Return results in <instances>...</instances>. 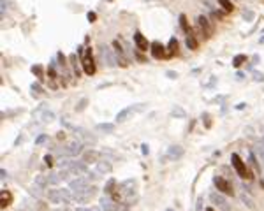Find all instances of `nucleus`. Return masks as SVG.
I'll list each match as a JSON object with an SVG mask.
<instances>
[{"label":"nucleus","instance_id":"1","mask_svg":"<svg viewBox=\"0 0 264 211\" xmlns=\"http://www.w3.org/2000/svg\"><path fill=\"white\" fill-rule=\"evenodd\" d=\"M48 199L55 204H67L72 201V193L71 188H55L48 190Z\"/></svg>","mask_w":264,"mask_h":211},{"label":"nucleus","instance_id":"2","mask_svg":"<svg viewBox=\"0 0 264 211\" xmlns=\"http://www.w3.org/2000/svg\"><path fill=\"white\" fill-rule=\"evenodd\" d=\"M231 162H233V167H234V171L238 172V176H241L243 180H250L252 178L250 171L246 169V164L241 160V157H240L238 153H233V155H231Z\"/></svg>","mask_w":264,"mask_h":211},{"label":"nucleus","instance_id":"3","mask_svg":"<svg viewBox=\"0 0 264 211\" xmlns=\"http://www.w3.org/2000/svg\"><path fill=\"white\" fill-rule=\"evenodd\" d=\"M197 28L201 30V34L206 37V39H210L211 35H213V27H211L210 19L206 18V16H197Z\"/></svg>","mask_w":264,"mask_h":211},{"label":"nucleus","instance_id":"4","mask_svg":"<svg viewBox=\"0 0 264 211\" xmlns=\"http://www.w3.org/2000/svg\"><path fill=\"white\" fill-rule=\"evenodd\" d=\"M83 71H85L88 76L95 74V71H97V67H95V62H94V53H92V50H90V48H86L85 58H83Z\"/></svg>","mask_w":264,"mask_h":211},{"label":"nucleus","instance_id":"5","mask_svg":"<svg viewBox=\"0 0 264 211\" xmlns=\"http://www.w3.org/2000/svg\"><path fill=\"white\" fill-rule=\"evenodd\" d=\"M143 109H144V104H134V106H129V108L121 109V111L116 114V121L118 123H120V121H125L130 114H134V113H137V111H143Z\"/></svg>","mask_w":264,"mask_h":211},{"label":"nucleus","instance_id":"6","mask_svg":"<svg viewBox=\"0 0 264 211\" xmlns=\"http://www.w3.org/2000/svg\"><path fill=\"white\" fill-rule=\"evenodd\" d=\"M213 183H215L217 190H220V192L227 193V195H234L233 187H231V183H229L225 178H222V176H215V178H213Z\"/></svg>","mask_w":264,"mask_h":211},{"label":"nucleus","instance_id":"7","mask_svg":"<svg viewBox=\"0 0 264 211\" xmlns=\"http://www.w3.org/2000/svg\"><path fill=\"white\" fill-rule=\"evenodd\" d=\"M67 171L71 172L72 176H79V174H85V172H88V164H85V162H76V160H71V164H69Z\"/></svg>","mask_w":264,"mask_h":211},{"label":"nucleus","instance_id":"8","mask_svg":"<svg viewBox=\"0 0 264 211\" xmlns=\"http://www.w3.org/2000/svg\"><path fill=\"white\" fill-rule=\"evenodd\" d=\"M210 199H211V202H213L217 208H220V209H224V211H229V209H231V206H229L227 199H225L222 193H218V192H211V193H210Z\"/></svg>","mask_w":264,"mask_h":211},{"label":"nucleus","instance_id":"9","mask_svg":"<svg viewBox=\"0 0 264 211\" xmlns=\"http://www.w3.org/2000/svg\"><path fill=\"white\" fill-rule=\"evenodd\" d=\"M150 51H152V56L153 58H167L169 56V53H167V50L164 48V46L159 42V40H155V42H152L150 44Z\"/></svg>","mask_w":264,"mask_h":211},{"label":"nucleus","instance_id":"10","mask_svg":"<svg viewBox=\"0 0 264 211\" xmlns=\"http://www.w3.org/2000/svg\"><path fill=\"white\" fill-rule=\"evenodd\" d=\"M86 185H88V178H74L69 181V188L72 190V193H79L86 190Z\"/></svg>","mask_w":264,"mask_h":211},{"label":"nucleus","instance_id":"11","mask_svg":"<svg viewBox=\"0 0 264 211\" xmlns=\"http://www.w3.org/2000/svg\"><path fill=\"white\" fill-rule=\"evenodd\" d=\"M100 160V153L97 151V150H86L85 153H83V162L85 164H97V162Z\"/></svg>","mask_w":264,"mask_h":211},{"label":"nucleus","instance_id":"12","mask_svg":"<svg viewBox=\"0 0 264 211\" xmlns=\"http://www.w3.org/2000/svg\"><path fill=\"white\" fill-rule=\"evenodd\" d=\"M183 153H185V150L181 148L180 144H173V146L167 148V157H169L171 160H178V158H181L183 157Z\"/></svg>","mask_w":264,"mask_h":211},{"label":"nucleus","instance_id":"13","mask_svg":"<svg viewBox=\"0 0 264 211\" xmlns=\"http://www.w3.org/2000/svg\"><path fill=\"white\" fill-rule=\"evenodd\" d=\"M134 42H136V46H137V50H141V51H146L148 48H150V42L146 40V37H144L141 32H136L134 34Z\"/></svg>","mask_w":264,"mask_h":211},{"label":"nucleus","instance_id":"14","mask_svg":"<svg viewBox=\"0 0 264 211\" xmlns=\"http://www.w3.org/2000/svg\"><path fill=\"white\" fill-rule=\"evenodd\" d=\"M95 171L99 172V174H109V172L113 171V166L111 162H106V160H99L97 164H95Z\"/></svg>","mask_w":264,"mask_h":211},{"label":"nucleus","instance_id":"15","mask_svg":"<svg viewBox=\"0 0 264 211\" xmlns=\"http://www.w3.org/2000/svg\"><path fill=\"white\" fill-rule=\"evenodd\" d=\"M100 53L104 55V58L108 60V65H109V67H115L116 60H115V56H113V51L109 50L108 46H102V48H100Z\"/></svg>","mask_w":264,"mask_h":211},{"label":"nucleus","instance_id":"16","mask_svg":"<svg viewBox=\"0 0 264 211\" xmlns=\"http://www.w3.org/2000/svg\"><path fill=\"white\" fill-rule=\"evenodd\" d=\"M167 53H169V56H176L180 53V46H178V39L176 37H171L169 44H167Z\"/></svg>","mask_w":264,"mask_h":211},{"label":"nucleus","instance_id":"17","mask_svg":"<svg viewBox=\"0 0 264 211\" xmlns=\"http://www.w3.org/2000/svg\"><path fill=\"white\" fill-rule=\"evenodd\" d=\"M81 151H83V148H81L79 143H72L65 148V155H71V157H76V155H79Z\"/></svg>","mask_w":264,"mask_h":211},{"label":"nucleus","instance_id":"18","mask_svg":"<svg viewBox=\"0 0 264 211\" xmlns=\"http://www.w3.org/2000/svg\"><path fill=\"white\" fill-rule=\"evenodd\" d=\"M185 42H187V48H188V50H192V51L199 50V40L196 39V35H194V34H187V39H185Z\"/></svg>","mask_w":264,"mask_h":211},{"label":"nucleus","instance_id":"19","mask_svg":"<svg viewBox=\"0 0 264 211\" xmlns=\"http://www.w3.org/2000/svg\"><path fill=\"white\" fill-rule=\"evenodd\" d=\"M13 202V193L9 190H2V195H0V206L2 208H7Z\"/></svg>","mask_w":264,"mask_h":211},{"label":"nucleus","instance_id":"20","mask_svg":"<svg viewBox=\"0 0 264 211\" xmlns=\"http://www.w3.org/2000/svg\"><path fill=\"white\" fill-rule=\"evenodd\" d=\"M95 129H97L99 132H102V134H113V132H115V125H113V123H99Z\"/></svg>","mask_w":264,"mask_h":211},{"label":"nucleus","instance_id":"21","mask_svg":"<svg viewBox=\"0 0 264 211\" xmlns=\"http://www.w3.org/2000/svg\"><path fill=\"white\" fill-rule=\"evenodd\" d=\"M35 185H37V187H42V188L48 187V185H49V174L48 176H46V174H39L35 178Z\"/></svg>","mask_w":264,"mask_h":211},{"label":"nucleus","instance_id":"22","mask_svg":"<svg viewBox=\"0 0 264 211\" xmlns=\"http://www.w3.org/2000/svg\"><path fill=\"white\" fill-rule=\"evenodd\" d=\"M180 27L183 28L187 34H192V30H190V23H188V19H187L185 14H180Z\"/></svg>","mask_w":264,"mask_h":211},{"label":"nucleus","instance_id":"23","mask_svg":"<svg viewBox=\"0 0 264 211\" xmlns=\"http://www.w3.org/2000/svg\"><path fill=\"white\" fill-rule=\"evenodd\" d=\"M217 2L220 4V7H222L225 13H233V11H234V5H233L231 0H217Z\"/></svg>","mask_w":264,"mask_h":211},{"label":"nucleus","instance_id":"24","mask_svg":"<svg viewBox=\"0 0 264 211\" xmlns=\"http://www.w3.org/2000/svg\"><path fill=\"white\" fill-rule=\"evenodd\" d=\"M245 62H246V55H236V56L233 58V65L236 69H240Z\"/></svg>","mask_w":264,"mask_h":211},{"label":"nucleus","instance_id":"25","mask_svg":"<svg viewBox=\"0 0 264 211\" xmlns=\"http://www.w3.org/2000/svg\"><path fill=\"white\" fill-rule=\"evenodd\" d=\"M171 116L173 118H185V111L180 106H175V108L171 109Z\"/></svg>","mask_w":264,"mask_h":211},{"label":"nucleus","instance_id":"26","mask_svg":"<svg viewBox=\"0 0 264 211\" xmlns=\"http://www.w3.org/2000/svg\"><path fill=\"white\" fill-rule=\"evenodd\" d=\"M115 190H116V181H115V180H109L108 183H106V187H104V192L111 195V193L115 192Z\"/></svg>","mask_w":264,"mask_h":211},{"label":"nucleus","instance_id":"27","mask_svg":"<svg viewBox=\"0 0 264 211\" xmlns=\"http://www.w3.org/2000/svg\"><path fill=\"white\" fill-rule=\"evenodd\" d=\"M32 72H34V74L39 77V79H42V77H44V67H42V65H39V63L32 67Z\"/></svg>","mask_w":264,"mask_h":211},{"label":"nucleus","instance_id":"28","mask_svg":"<svg viewBox=\"0 0 264 211\" xmlns=\"http://www.w3.org/2000/svg\"><path fill=\"white\" fill-rule=\"evenodd\" d=\"M60 181H63L62 180V174H57V172H55V174H49V185H58Z\"/></svg>","mask_w":264,"mask_h":211},{"label":"nucleus","instance_id":"29","mask_svg":"<svg viewBox=\"0 0 264 211\" xmlns=\"http://www.w3.org/2000/svg\"><path fill=\"white\" fill-rule=\"evenodd\" d=\"M202 125H204V129H211V116H210V113H202Z\"/></svg>","mask_w":264,"mask_h":211},{"label":"nucleus","instance_id":"30","mask_svg":"<svg viewBox=\"0 0 264 211\" xmlns=\"http://www.w3.org/2000/svg\"><path fill=\"white\" fill-rule=\"evenodd\" d=\"M40 120H42V121H48V123H49V121H53V120H55V113L44 111V113H42V116H40Z\"/></svg>","mask_w":264,"mask_h":211},{"label":"nucleus","instance_id":"31","mask_svg":"<svg viewBox=\"0 0 264 211\" xmlns=\"http://www.w3.org/2000/svg\"><path fill=\"white\" fill-rule=\"evenodd\" d=\"M69 60H71L72 67H74V71H76V76H79V69H78V56H76V55H71Z\"/></svg>","mask_w":264,"mask_h":211},{"label":"nucleus","instance_id":"32","mask_svg":"<svg viewBox=\"0 0 264 211\" xmlns=\"http://www.w3.org/2000/svg\"><path fill=\"white\" fill-rule=\"evenodd\" d=\"M250 162H252V166H254V169L261 174V166H259V162H257V158H255L254 153H250Z\"/></svg>","mask_w":264,"mask_h":211},{"label":"nucleus","instance_id":"33","mask_svg":"<svg viewBox=\"0 0 264 211\" xmlns=\"http://www.w3.org/2000/svg\"><path fill=\"white\" fill-rule=\"evenodd\" d=\"M86 106H88V100H86V99H81L79 102H78V106H76V111H78V113H81L83 109L86 108Z\"/></svg>","mask_w":264,"mask_h":211},{"label":"nucleus","instance_id":"34","mask_svg":"<svg viewBox=\"0 0 264 211\" xmlns=\"http://www.w3.org/2000/svg\"><path fill=\"white\" fill-rule=\"evenodd\" d=\"M44 162H46V166H48V167H53V166H55L53 155H46V157H44Z\"/></svg>","mask_w":264,"mask_h":211},{"label":"nucleus","instance_id":"35","mask_svg":"<svg viewBox=\"0 0 264 211\" xmlns=\"http://www.w3.org/2000/svg\"><path fill=\"white\" fill-rule=\"evenodd\" d=\"M86 18H88L90 23H95L97 21V14H95L94 11H88V13H86Z\"/></svg>","mask_w":264,"mask_h":211},{"label":"nucleus","instance_id":"36","mask_svg":"<svg viewBox=\"0 0 264 211\" xmlns=\"http://www.w3.org/2000/svg\"><path fill=\"white\" fill-rule=\"evenodd\" d=\"M48 76L51 77V79L58 77V76H57V71H55V65H49V69H48Z\"/></svg>","mask_w":264,"mask_h":211},{"label":"nucleus","instance_id":"37","mask_svg":"<svg viewBox=\"0 0 264 211\" xmlns=\"http://www.w3.org/2000/svg\"><path fill=\"white\" fill-rule=\"evenodd\" d=\"M46 141H48V135H46V134H40L39 137L35 139V144H42V143H46Z\"/></svg>","mask_w":264,"mask_h":211},{"label":"nucleus","instance_id":"38","mask_svg":"<svg viewBox=\"0 0 264 211\" xmlns=\"http://www.w3.org/2000/svg\"><path fill=\"white\" fill-rule=\"evenodd\" d=\"M30 88H32L34 92H35V93H39V92H42V86H40L39 83H32V85H30Z\"/></svg>","mask_w":264,"mask_h":211},{"label":"nucleus","instance_id":"39","mask_svg":"<svg viewBox=\"0 0 264 211\" xmlns=\"http://www.w3.org/2000/svg\"><path fill=\"white\" fill-rule=\"evenodd\" d=\"M57 58H58V62H60V65H62V67H65V65H67V63H65V56H63V53H60V51H58Z\"/></svg>","mask_w":264,"mask_h":211},{"label":"nucleus","instance_id":"40","mask_svg":"<svg viewBox=\"0 0 264 211\" xmlns=\"http://www.w3.org/2000/svg\"><path fill=\"white\" fill-rule=\"evenodd\" d=\"M254 79L259 81V83H262V81H264V74H262V72H254Z\"/></svg>","mask_w":264,"mask_h":211},{"label":"nucleus","instance_id":"41","mask_svg":"<svg viewBox=\"0 0 264 211\" xmlns=\"http://www.w3.org/2000/svg\"><path fill=\"white\" fill-rule=\"evenodd\" d=\"M166 76L169 77V79H176V77H178V72H176V71H167Z\"/></svg>","mask_w":264,"mask_h":211},{"label":"nucleus","instance_id":"42","mask_svg":"<svg viewBox=\"0 0 264 211\" xmlns=\"http://www.w3.org/2000/svg\"><path fill=\"white\" fill-rule=\"evenodd\" d=\"M113 48H115V51H116V53H121V46H120V42H118V40H115V42H113Z\"/></svg>","mask_w":264,"mask_h":211},{"label":"nucleus","instance_id":"43","mask_svg":"<svg viewBox=\"0 0 264 211\" xmlns=\"http://www.w3.org/2000/svg\"><path fill=\"white\" fill-rule=\"evenodd\" d=\"M241 201H245V202H246V206H248V208H254V202H252L250 199L246 197V195H241Z\"/></svg>","mask_w":264,"mask_h":211},{"label":"nucleus","instance_id":"44","mask_svg":"<svg viewBox=\"0 0 264 211\" xmlns=\"http://www.w3.org/2000/svg\"><path fill=\"white\" fill-rule=\"evenodd\" d=\"M74 211H102L100 208H94V209H88V208H76Z\"/></svg>","mask_w":264,"mask_h":211},{"label":"nucleus","instance_id":"45","mask_svg":"<svg viewBox=\"0 0 264 211\" xmlns=\"http://www.w3.org/2000/svg\"><path fill=\"white\" fill-rule=\"evenodd\" d=\"M148 151H150V150H148V144H143V146H141V153H143V155H148Z\"/></svg>","mask_w":264,"mask_h":211},{"label":"nucleus","instance_id":"46","mask_svg":"<svg viewBox=\"0 0 264 211\" xmlns=\"http://www.w3.org/2000/svg\"><path fill=\"white\" fill-rule=\"evenodd\" d=\"M120 65H121V67H127V65H129V62H127L125 58H120Z\"/></svg>","mask_w":264,"mask_h":211},{"label":"nucleus","instance_id":"47","mask_svg":"<svg viewBox=\"0 0 264 211\" xmlns=\"http://www.w3.org/2000/svg\"><path fill=\"white\" fill-rule=\"evenodd\" d=\"M245 18L246 19H252V18H254V14H252V13H245Z\"/></svg>","mask_w":264,"mask_h":211},{"label":"nucleus","instance_id":"48","mask_svg":"<svg viewBox=\"0 0 264 211\" xmlns=\"http://www.w3.org/2000/svg\"><path fill=\"white\" fill-rule=\"evenodd\" d=\"M39 209H48V206H46V204H42V202H39Z\"/></svg>","mask_w":264,"mask_h":211},{"label":"nucleus","instance_id":"49","mask_svg":"<svg viewBox=\"0 0 264 211\" xmlns=\"http://www.w3.org/2000/svg\"><path fill=\"white\" fill-rule=\"evenodd\" d=\"M236 77H238V79H243V77H245V74H243V72H238Z\"/></svg>","mask_w":264,"mask_h":211},{"label":"nucleus","instance_id":"50","mask_svg":"<svg viewBox=\"0 0 264 211\" xmlns=\"http://www.w3.org/2000/svg\"><path fill=\"white\" fill-rule=\"evenodd\" d=\"M137 60H139V62H144V56L141 53H137Z\"/></svg>","mask_w":264,"mask_h":211},{"label":"nucleus","instance_id":"51","mask_svg":"<svg viewBox=\"0 0 264 211\" xmlns=\"http://www.w3.org/2000/svg\"><path fill=\"white\" fill-rule=\"evenodd\" d=\"M236 109H245V104H236Z\"/></svg>","mask_w":264,"mask_h":211},{"label":"nucleus","instance_id":"52","mask_svg":"<svg viewBox=\"0 0 264 211\" xmlns=\"http://www.w3.org/2000/svg\"><path fill=\"white\" fill-rule=\"evenodd\" d=\"M261 187H262V188H264V180H261Z\"/></svg>","mask_w":264,"mask_h":211},{"label":"nucleus","instance_id":"53","mask_svg":"<svg viewBox=\"0 0 264 211\" xmlns=\"http://www.w3.org/2000/svg\"><path fill=\"white\" fill-rule=\"evenodd\" d=\"M206 211H215V209H213V208H208V209H206Z\"/></svg>","mask_w":264,"mask_h":211},{"label":"nucleus","instance_id":"54","mask_svg":"<svg viewBox=\"0 0 264 211\" xmlns=\"http://www.w3.org/2000/svg\"><path fill=\"white\" fill-rule=\"evenodd\" d=\"M166 211H175V209H171V208H167V209Z\"/></svg>","mask_w":264,"mask_h":211},{"label":"nucleus","instance_id":"55","mask_svg":"<svg viewBox=\"0 0 264 211\" xmlns=\"http://www.w3.org/2000/svg\"><path fill=\"white\" fill-rule=\"evenodd\" d=\"M57 211H65V209H57Z\"/></svg>","mask_w":264,"mask_h":211}]
</instances>
